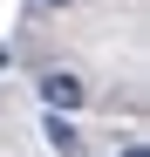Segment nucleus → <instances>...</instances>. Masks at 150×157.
I'll use <instances>...</instances> for the list:
<instances>
[{
    "instance_id": "f257e3e1",
    "label": "nucleus",
    "mask_w": 150,
    "mask_h": 157,
    "mask_svg": "<svg viewBox=\"0 0 150 157\" xmlns=\"http://www.w3.org/2000/svg\"><path fill=\"white\" fill-rule=\"evenodd\" d=\"M41 102L68 116V109H82V102H89V82H82L75 68H48V75H41Z\"/></svg>"
},
{
    "instance_id": "f03ea898",
    "label": "nucleus",
    "mask_w": 150,
    "mask_h": 157,
    "mask_svg": "<svg viewBox=\"0 0 150 157\" xmlns=\"http://www.w3.org/2000/svg\"><path fill=\"white\" fill-rule=\"evenodd\" d=\"M41 137H48V150H55V157H89V144H82V130H75L62 109H48L41 116Z\"/></svg>"
},
{
    "instance_id": "7ed1b4c3",
    "label": "nucleus",
    "mask_w": 150,
    "mask_h": 157,
    "mask_svg": "<svg viewBox=\"0 0 150 157\" xmlns=\"http://www.w3.org/2000/svg\"><path fill=\"white\" fill-rule=\"evenodd\" d=\"M116 157H150V150H143V144H123V150H116Z\"/></svg>"
},
{
    "instance_id": "20e7f679",
    "label": "nucleus",
    "mask_w": 150,
    "mask_h": 157,
    "mask_svg": "<svg viewBox=\"0 0 150 157\" xmlns=\"http://www.w3.org/2000/svg\"><path fill=\"white\" fill-rule=\"evenodd\" d=\"M34 7H75V0H34Z\"/></svg>"
}]
</instances>
